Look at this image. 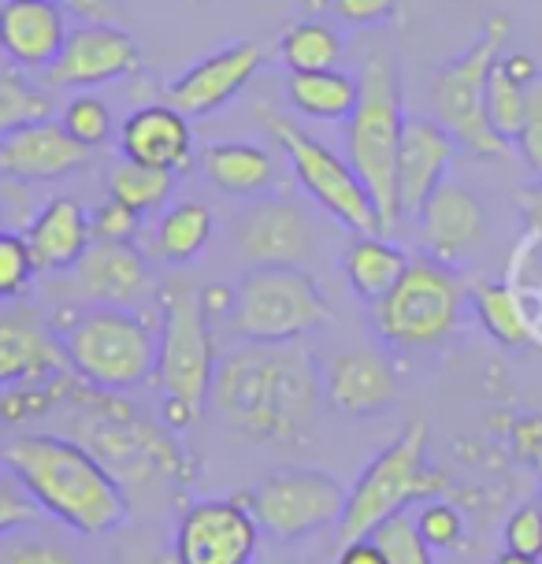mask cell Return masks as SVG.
<instances>
[{
    "instance_id": "obj_34",
    "label": "cell",
    "mask_w": 542,
    "mask_h": 564,
    "mask_svg": "<svg viewBox=\"0 0 542 564\" xmlns=\"http://www.w3.org/2000/svg\"><path fill=\"white\" fill-rule=\"evenodd\" d=\"M53 116V100L42 94L30 78L15 75V70H0V138L8 130L34 123V119Z\"/></svg>"
},
{
    "instance_id": "obj_16",
    "label": "cell",
    "mask_w": 542,
    "mask_h": 564,
    "mask_svg": "<svg viewBox=\"0 0 542 564\" xmlns=\"http://www.w3.org/2000/svg\"><path fill=\"white\" fill-rule=\"evenodd\" d=\"M153 290L145 257L130 241H97L67 271V297L89 308H134Z\"/></svg>"
},
{
    "instance_id": "obj_25",
    "label": "cell",
    "mask_w": 542,
    "mask_h": 564,
    "mask_svg": "<svg viewBox=\"0 0 542 564\" xmlns=\"http://www.w3.org/2000/svg\"><path fill=\"white\" fill-rule=\"evenodd\" d=\"M26 246L34 253L37 271H72L89 246H94V227L89 212L72 197H48L34 219L26 224Z\"/></svg>"
},
{
    "instance_id": "obj_22",
    "label": "cell",
    "mask_w": 542,
    "mask_h": 564,
    "mask_svg": "<svg viewBox=\"0 0 542 564\" xmlns=\"http://www.w3.org/2000/svg\"><path fill=\"white\" fill-rule=\"evenodd\" d=\"M72 34L56 0H4L0 4V53L23 70H48Z\"/></svg>"
},
{
    "instance_id": "obj_20",
    "label": "cell",
    "mask_w": 542,
    "mask_h": 564,
    "mask_svg": "<svg viewBox=\"0 0 542 564\" xmlns=\"http://www.w3.org/2000/svg\"><path fill=\"white\" fill-rule=\"evenodd\" d=\"M324 401L346 416H376L398 398V379L376 349H343L324 365Z\"/></svg>"
},
{
    "instance_id": "obj_23",
    "label": "cell",
    "mask_w": 542,
    "mask_h": 564,
    "mask_svg": "<svg viewBox=\"0 0 542 564\" xmlns=\"http://www.w3.org/2000/svg\"><path fill=\"white\" fill-rule=\"evenodd\" d=\"M119 153H123V160H134V164L183 175V171L194 167L189 116H183L167 100L164 105L138 108V112L127 116L123 130H119Z\"/></svg>"
},
{
    "instance_id": "obj_17",
    "label": "cell",
    "mask_w": 542,
    "mask_h": 564,
    "mask_svg": "<svg viewBox=\"0 0 542 564\" xmlns=\"http://www.w3.org/2000/svg\"><path fill=\"white\" fill-rule=\"evenodd\" d=\"M264 67V48L257 42H235L219 53L197 59L167 86V105L189 119L213 116L227 108Z\"/></svg>"
},
{
    "instance_id": "obj_44",
    "label": "cell",
    "mask_w": 542,
    "mask_h": 564,
    "mask_svg": "<svg viewBox=\"0 0 542 564\" xmlns=\"http://www.w3.org/2000/svg\"><path fill=\"white\" fill-rule=\"evenodd\" d=\"M335 15L349 26H379L390 23L398 12V0H330Z\"/></svg>"
},
{
    "instance_id": "obj_21",
    "label": "cell",
    "mask_w": 542,
    "mask_h": 564,
    "mask_svg": "<svg viewBox=\"0 0 542 564\" xmlns=\"http://www.w3.org/2000/svg\"><path fill=\"white\" fill-rule=\"evenodd\" d=\"M72 371L53 324H45L34 308L0 312V390L12 382L53 379Z\"/></svg>"
},
{
    "instance_id": "obj_9",
    "label": "cell",
    "mask_w": 542,
    "mask_h": 564,
    "mask_svg": "<svg viewBox=\"0 0 542 564\" xmlns=\"http://www.w3.org/2000/svg\"><path fill=\"white\" fill-rule=\"evenodd\" d=\"M257 123L286 153L290 171H294L301 189L338 227H346L349 235H383V219H379L376 200H371L365 183L357 178V171L349 167V160H343L335 149H327L324 141L313 138L305 127H297L286 112H279L271 105L257 108Z\"/></svg>"
},
{
    "instance_id": "obj_18",
    "label": "cell",
    "mask_w": 542,
    "mask_h": 564,
    "mask_svg": "<svg viewBox=\"0 0 542 564\" xmlns=\"http://www.w3.org/2000/svg\"><path fill=\"white\" fill-rule=\"evenodd\" d=\"M94 156L83 141L67 134L64 123L34 119L0 138V178H15V183H53V178L75 175Z\"/></svg>"
},
{
    "instance_id": "obj_30",
    "label": "cell",
    "mask_w": 542,
    "mask_h": 564,
    "mask_svg": "<svg viewBox=\"0 0 542 564\" xmlns=\"http://www.w3.org/2000/svg\"><path fill=\"white\" fill-rule=\"evenodd\" d=\"M468 301H471V308H476V319L484 324V330L495 341H501V346H524V341H531L528 312L520 305L513 286L484 279L468 290Z\"/></svg>"
},
{
    "instance_id": "obj_4",
    "label": "cell",
    "mask_w": 542,
    "mask_h": 564,
    "mask_svg": "<svg viewBox=\"0 0 542 564\" xmlns=\"http://www.w3.org/2000/svg\"><path fill=\"white\" fill-rule=\"evenodd\" d=\"M357 105L346 119V160L365 183L383 219V235L398 227V149L405 130V108H401V78L394 59L387 53L365 56L357 70Z\"/></svg>"
},
{
    "instance_id": "obj_29",
    "label": "cell",
    "mask_w": 542,
    "mask_h": 564,
    "mask_svg": "<svg viewBox=\"0 0 542 564\" xmlns=\"http://www.w3.org/2000/svg\"><path fill=\"white\" fill-rule=\"evenodd\" d=\"M208 238H213V212L197 200H178L156 224V253L172 268H183L200 257Z\"/></svg>"
},
{
    "instance_id": "obj_24",
    "label": "cell",
    "mask_w": 542,
    "mask_h": 564,
    "mask_svg": "<svg viewBox=\"0 0 542 564\" xmlns=\"http://www.w3.org/2000/svg\"><path fill=\"white\" fill-rule=\"evenodd\" d=\"M413 219L427 257L446 260V264L460 260L484 238V205H479V197L468 186L449 183V178L420 205Z\"/></svg>"
},
{
    "instance_id": "obj_1",
    "label": "cell",
    "mask_w": 542,
    "mask_h": 564,
    "mask_svg": "<svg viewBox=\"0 0 542 564\" xmlns=\"http://www.w3.org/2000/svg\"><path fill=\"white\" fill-rule=\"evenodd\" d=\"M208 405L249 442H294L324 409V376L301 341H246L216 360Z\"/></svg>"
},
{
    "instance_id": "obj_12",
    "label": "cell",
    "mask_w": 542,
    "mask_h": 564,
    "mask_svg": "<svg viewBox=\"0 0 542 564\" xmlns=\"http://www.w3.org/2000/svg\"><path fill=\"white\" fill-rule=\"evenodd\" d=\"M349 490L319 468H279L246 494L268 539L297 542L313 531L338 528Z\"/></svg>"
},
{
    "instance_id": "obj_28",
    "label": "cell",
    "mask_w": 542,
    "mask_h": 564,
    "mask_svg": "<svg viewBox=\"0 0 542 564\" xmlns=\"http://www.w3.org/2000/svg\"><path fill=\"white\" fill-rule=\"evenodd\" d=\"M357 75H346L338 67L327 70H290L286 78V100L294 112L308 119H324V123H338V119L354 116L357 105Z\"/></svg>"
},
{
    "instance_id": "obj_53",
    "label": "cell",
    "mask_w": 542,
    "mask_h": 564,
    "mask_svg": "<svg viewBox=\"0 0 542 564\" xmlns=\"http://www.w3.org/2000/svg\"><path fill=\"white\" fill-rule=\"evenodd\" d=\"M539 506H542V501H539Z\"/></svg>"
},
{
    "instance_id": "obj_40",
    "label": "cell",
    "mask_w": 542,
    "mask_h": 564,
    "mask_svg": "<svg viewBox=\"0 0 542 564\" xmlns=\"http://www.w3.org/2000/svg\"><path fill=\"white\" fill-rule=\"evenodd\" d=\"M42 517L45 512L37 509V501L30 498L26 487L12 476V471L0 476V535L19 531V528H30V523H37Z\"/></svg>"
},
{
    "instance_id": "obj_47",
    "label": "cell",
    "mask_w": 542,
    "mask_h": 564,
    "mask_svg": "<svg viewBox=\"0 0 542 564\" xmlns=\"http://www.w3.org/2000/svg\"><path fill=\"white\" fill-rule=\"evenodd\" d=\"M524 212H528V224L535 227V230H542V186L539 189H528Z\"/></svg>"
},
{
    "instance_id": "obj_41",
    "label": "cell",
    "mask_w": 542,
    "mask_h": 564,
    "mask_svg": "<svg viewBox=\"0 0 542 564\" xmlns=\"http://www.w3.org/2000/svg\"><path fill=\"white\" fill-rule=\"evenodd\" d=\"M138 219L142 216L116 197H108L105 205H97L94 212H89V227H94L97 241H134L138 227H142Z\"/></svg>"
},
{
    "instance_id": "obj_8",
    "label": "cell",
    "mask_w": 542,
    "mask_h": 564,
    "mask_svg": "<svg viewBox=\"0 0 542 564\" xmlns=\"http://www.w3.org/2000/svg\"><path fill=\"white\" fill-rule=\"evenodd\" d=\"M509 42V19H487L484 34L471 42L457 59L435 70L427 86L431 119H438L460 149L476 156H506L509 141L487 119V78Z\"/></svg>"
},
{
    "instance_id": "obj_2",
    "label": "cell",
    "mask_w": 542,
    "mask_h": 564,
    "mask_svg": "<svg viewBox=\"0 0 542 564\" xmlns=\"http://www.w3.org/2000/svg\"><path fill=\"white\" fill-rule=\"evenodd\" d=\"M0 460L59 528L97 539L130 520L127 490L72 435H15L4 442Z\"/></svg>"
},
{
    "instance_id": "obj_35",
    "label": "cell",
    "mask_w": 542,
    "mask_h": 564,
    "mask_svg": "<svg viewBox=\"0 0 542 564\" xmlns=\"http://www.w3.org/2000/svg\"><path fill=\"white\" fill-rule=\"evenodd\" d=\"M371 539L383 550L387 564H435V550L424 542L416 520L409 517V512H398V517L383 520L371 531Z\"/></svg>"
},
{
    "instance_id": "obj_33",
    "label": "cell",
    "mask_w": 542,
    "mask_h": 564,
    "mask_svg": "<svg viewBox=\"0 0 542 564\" xmlns=\"http://www.w3.org/2000/svg\"><path fill=\"white\" fill-rule=\"evenodd\" d=\"M528 89H531V83L513 75L506 59L498 56V64L490 67V78H487V119H490V127L509 141V145L517 141L520 123H524Z\"/></svg>"
},
{
    "instance_id": "obj_26",
    "label": "cell",
    "mask_w": 542,
    "mask_h": 564,
    "mask_svg": "<svg viewBox=\"0 0 542 564\" xmlns=\"http://www.w3.org/2000/svg\"><path fill=\"white\" fill-rule=\"evenodd\" d=\"M208 183L230 197H264V189L275 178V164L264 145L253 141H216L200 156Z\"/></svg>"
},
{
    "instance_id": "obj_6",
    "label": "cell",
    "mask_w": 542,
    "mask_h": 564,
    "mask_svg": "<svg viewBox=\"0 0 542 564\" xmlns=\"http://www.w3.org/2000/svg\"><path fill=\"white\" fill-rule=\"evenodd\" d=\"M449 476L427 465V423L413 420L401 435L371 457L346 498V512L338 520V546L354 539H368L383 520L409 512L416 501H431L446 490Z\"/></svg>"
},
{
    "instance_id": "obj_43",
    "label": "cell",
    "mask_w": 542,
    "mask_h": 564,
    "mask_svg": "<svg viewBox=\"0 0 542 564\" xmlns=\"http://www.w3.org/2000/svg\"><path fill=\"white\" fill-rule=\"evenodd\" d=\"M513 145L520 149L524 164L542 178V75L528 89V112H524V123H520V134Z\"/></svg>"
},
{
    "instance_id": "obj_19",
    "label": "cell",
    "mask_w": 542,
    "mask_h": 564,
    "mask_svg": "<svg viewBox=\"0 0 542 564\" xmlns=\"http://www.w3.org/2000/svg\"><path fill=\"white\" fill-rule=\"evenodd\" d=\"M454 153H457V141L438 119L405 116V130H401V149H398L401 216H416L420 205L446 183Z\"/></svg>"
},
{
    "instance_id": "obj_36",
    "label": "cell",
    "mask_w": 542,
    "mask_h": 564,
    "mask_svg": "<svg viewBox=\"0 0 542 564\" xmlns=\"http://www.w3.org/2000/svg\"><path fill=\"white\" fill-rule=\"evenodd\" d=\"M34 275H37V264L26 246V235L0 227V301H4V305L23 301L30 294V286H34Z\"/></svg>"
},
{
    "instance_id": "obj_7",
    "label": "cell",
    "mask_w": 542,
    "mask_h": 564,
    "mask_svg": "<svg viewBox=\"0 0 542 564\" xmlns=\"http://www.w3.org/2000/svg\"><path fill=\"white\" fill-rule=\"evenodd\" d=\"M468 290L446 260L413 257L387 297L371 301V327L394 349H435L460 327Z\"/></svg>"
},
{
    "instance_id": "obj_10",
    "label": "cell",
    "mask_w": 542,
    "mask_h": 564,
    "mask_svg": "<svg viewBox=\"0 0 542 564\" xmlns=\"http://www.w3.org/2000/svg\"><path fill=\"white\" fill-rule=\"evenodd\" d=\"M213 316H208L200 290L186 279H172L160 286V349L156 376L164 401H178L189 412H205L216 376Z\"/></svg>"
},
{
    "instance_id": "obj_13",
    "label": "cell",
    "mask_w": 542,
    "mask_h": 564,
    "mask_svg": "<svg viewBox=\"0 0 542 564\" xmlns=\"http://www.w3.org/2000/svg\"><path fill=\"white\" fill-rule=\"evenodd\" d=\"M183 564H257L260 523L246 498H208L183 512L175 531Z\"/></svg>"
},
{
    "instance_id": "obj_11",
    "label": "cell",
    "mask_w": 542,
    "mask_h": 564,
    "mask_svg": "<svg viewBox=\"0 0 542 564\" xmlns=\"http://www.w3.org/2000/svg\"><path fill=\"white\" fill-rule=\"evenodd\" d=\"M330 319L324 290L305 268H249L235 290L227 324L242 341H301Z\"/></svg>"
},
{
    "instance_id": "obj_52",
    "label": "cell",
    "mask_w": 542,
    "mask_h": 564,
    "mask_svg": "<svg viewBox=\"0 0 542 564\" xmlns=\"http://www.w3.org/2000/svg\"><path fill=\"white\" fill-rule=\"evenodd\" d=\"M0 219H4V212H0Z\"/></svg>"
},
{
    "instance_id": "obj_45",
    "label": "cell",
    "mask_w": 542,
    "mask_h": 564,
    "mask_svg": "<svg viewBox=\"0 0 542 564\" xmlns=\"http://www.w3.org/2000/svg\"><path fill=\"white\" fill-rule=\"evenodd\" d=\"M335 564H387L383 550L376 546V539H354V542H343L338 550V561Z\"/></svg>"
},
{
    "instance_id": "obj_14",
    "label": "cell",
    "mask_w": 542,
    "mask_h": 564,
    "mask_svg": "<svg viewBox=\"0 0 542 564\" xmlns=\"http://www.w3.org/2000/svg\"><path fill=\"white\" fill-rule=\"evenodd\" d=\"M235 241L238 253L249 260V268H301L316 249V230L297 200L253 197L235 219Z\"/></svg>"
},
{
    "instance_id": "obj_38",
    "label": "cell",
    "mask_w": 542,
    "mask_h": 564,
    "mask_svg": "<svg viewBox=\"0 0 542 564\" xmlns=\"http://www.w3.org/2000/svg\"><path fill=\"white\" fill-rule=\"evenodd\" d=\"M59 123L67 127V134L75 141H83L86 149H100L108 138H112V112H108L105 100L86 94V89H78V94L67 100Z\"/></svg>"
},
{
    "instance_id": "obj_31",
    "label": "cell",
    "mask_w": 542,
    "mask_h": 564,
    "mask_svg": "<svg viewBox=\"0 0 542 564\" xmlns=\"http://www.w3.org/2000/svg\"><path fill=\"white\" fill-rule=\"evenodd\" d=\"M279 56H283V64L290 70H327L338 67V59H343V42L319 19H301V23L283 30Z\"/></svg>"
},
{
    "instance_id": "obj_49",
    "label": "cell",
    "mask_w": 542,
    "mask_h": 564,
    "mask_svg": "<svg viewBox=\"0 0 542 564\" xmlns=\"http://www.w3.org/2000/svg\"><path fill=\"white\" fill-rule=\"evenodd\" d=\"M153 564H183V561H178V553L172 550V553H160V557H156Z\"/></svg>"
},
{
    "instance_id": "obj_37",
    "label": "cell",
    "mask_w": 542,
    "mask_h": 564,
    "mask_svg": "<svg viewBox=\"0 0 542 564\" xmlns=\"http://www.w3.org/2000/svg\"><path fill=\"white\" fill-rule=\"evenodd\" d=\"M37 523L0 535V564H83L64 542L37 535Z\"/></svg>"
},
{
    "instance_id": "obj_5",
    "label": "cell",
    "mask_w": 542,
    "mask_h": 564,
    "mask_svg": "<svg viewBox=\"0 0 542 564\" xmlns=\"http://www.w3.org/2000/svg\"><path fill=\"white\" fill-rule=\"evenodd\" d=\"M67 365L97 390H134L156 376L160 335L130 308H59L53 319Z\"/></svg>"
},
{
    "instance_id": "obj_39",
    "label": "cell",
    "mask_w": 542,
    "mask_h": 564,
    "mask_svg": "<svg viewBox=\"0 0 542 564\" xmlns=\"http://www.w3.org/2000/svg\"><path fill=\"white\" fill-rule=\"evenodd\" d=\"M413 520H416L420 535H424V542L431 550H454L457 542L465 539V517H460V512L443 498L424 501Z\"/></svg>"
},
{
    "instance_id": "obj_32",
    "label": "cell",
    "mask_w": 542,
    "mask_h": 564,
    "mask_svg": "<svg viewBox=\"0 0 542 564\" xmlns=\"http://www.w3.org/2000/svg\"><path fill=\"white\" fill-rule=\"evenodd\" d=\"M172 186H175L172 171L145 167V164H134V160H123V164L112 167V175H108V197L123 200L138 216L164 208L167 197H172Z\"/></svg>"
},
{
    "instance_id": "obj_46",
    "label": "cell",
    "mask_w": 542,
    "mask_h": 564,
    "mask_svg": "<svg viewBox=\"0 0 542 564\" xmlns=\"http://www.w3.org/2000/svg\"><path fill=\"white\" fill-rule=\"evenodd\" d=\"M67 15L83 19V23H108L116 0H56Z\"/></svg>"
},
{
    "instance_id": "obj_48",
    "label": "cell",
    "mask_w": 542,
    "mask_h": 564,
    "mask_svg": "<svg viewBox=\"0 0 542 564\" xmlns=\"http://www.w3.org/2000/svg\"><path fill=\"white\" fill-rule=\"evenodd\" d=\"M490 564H542L539 557H524V553H513V550H501Z\"/></svg>"
},
{
    "instance_id": "obj_42",
    "label": "cell",
    "mask_w": 542,
    "mask_h": 564,
    "mask_svg": "<svg viewBox=\"0 0 542 564\" xmlns=\"http://www.w3.org/2000/svg\"><path fill=\"white\" fill-rule=\"evenodd\" d=\"M506 550L524 553V557H539L542 561V506H520L513 517L506 520Z\"/></svg>"
},
{
    "instance_id": "obj_15",
    "label": "cell",
    "mask_w": 542,
    "mask_h": 564,
    "mask_svg": "<svg viewBox=\"0 0 542 564\" xmlns=\"http://www.w3.org/2000/svg\"><path fill=\"white\" fill-rule=\"evenodd\" d=\"M142 67V48L127 30L112 23H78L64 42V53L45 70L56 89H94L127 78Z\"/></svg>"
},
{
    "instance_id": "obj_3",
    "label": "cell",
    "mask_w": 542,
    "mask_h": 564,
    "mask_svg": "<svg viewBox=\"0 0 542 564\" xmlns=\"http://www.w3.org/2000/svg\"><path fill=\"white\" fill-rule=\"evenodd\" d=\"M64 405L75 409L72 427L78 442L119 479L123 490L149 487L160 479H189L186 453L178 449L172 427H156L116 390H97L78 379Z\"/></svg>"
},
{
    "instance_id": "obj_50",
    "label": "cell",
    "mask_w": 542,
    "mask_h": 564,
    "mask_svg": "<svg viewBox=\"0 0 542 564\" xmlns=\"http://www.w3.org/2000/svg\"><path fill=\"white\" fill-rule=\"evenodd\" d=\"M268 564H290V561H268Z\"/></svg>"
},
{
    "instance_id": "obj_27",
    "label": "cell",
    "mask_w": 542,
    "mask_h": 564,
    "mask_svg": "<svg viewBox=\"0 0 542 564\" xmlns=\"http://www.w3.org/2000/svg\"><path fill=\"white\" fill-rule=\"evenodd\" d=\"M409 257L405 249L394 246L387 235H357L349 241L346 257H343V271L354 286V294L360 301H379L394 290V282L405 275Z\"/></svg>"
},
{
    "instance_id": "obj_51",
    "label": "cell",
    "mask_w": 542,
    "mask_h": 564,
    "mask_svg": "<svg viewBox=\"0 0 542 564\" xmlns=\"http://www.w3.org/2000/svg\"><path fill=\"white\" fill-rule=\"evenodd\" d=\"M0 468H4V460H0Z\"/></svg>"
}]
</instances>
